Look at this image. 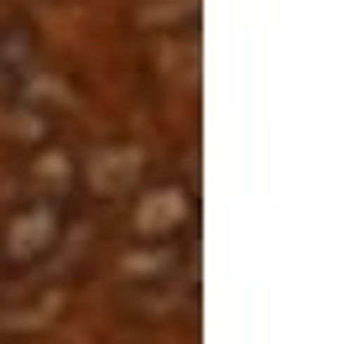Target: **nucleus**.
<instances>
[{
    "label": "nucleus",
    "instance_id": "f257e3e1",
    "mask_svg": "<svg viewBox=\"0 0 360 344\" xmlns=\"http://www.w3.org/2000/svg\"><path fill=\"white\" fill-rule=\"evenodd\" d=\"M37 84V42L27 27L0 32V100H21Z\"/></svg>",
    "mask_w": 360,
    "mask_h": 344
}]
</instances>
